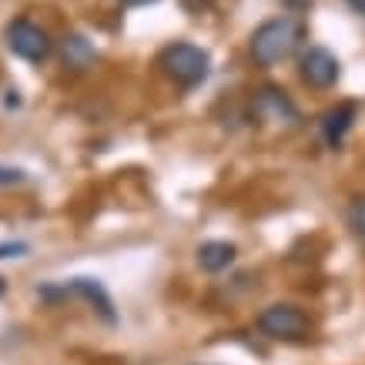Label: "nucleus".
<instances>
[{
    "label": "nucleus",
    "mask_w": 365,
    "mask_h": 365,
    "mask_svg": "<svg viewBox=\"0 0 365 365\" xmlns=\"http://www.w3.org/2000/svg\"><path fill=\"white\" fill-rule=\"evenodd\" d=\"M64 295H78V299H84L88 305H94V312H98L104 322L118 319V315H114L111 295L104 292V285H101L98 278H71V282L64 285Z\"/></svg>",
    "instance_id": "obj_7"
},
{
    "label": "nucleus",
    "mask_w": 365,
    "mask_h": 365,
    "mask_svg": "<svg viewBox=\"0 0 365 365\" xmlns=\"http://www.w3.org/2000/svg\"><path fill=\"white\" fill-rule=\"evenodd\" d=\"M299 74L302 81L315 91H329L342 78V64L329 47H305L299 57Z\"/></svg>",
    "instance_id": "obj_6"
},
{
    "label": "nucleus",
    "mask_w": 365,
    "mask_h": 365,
    "mask_svg": "<svg viewBox=\"0 0 365 365\" xmlns=\"http://www.w3.org/2000/svg\"><path fill=\"white\" fill-rule=\"evenodd\" d=\"M305 44V24L299 17H268L265 24H258L252 34V61L258 67H275L288 57L299 54V47Z\"/></svg>",
    "instance_id": "obj_1"
},
{
    "label": "nucleus",
    "mask_w": 365,
    "mask_h": 365,
    "mask_svg": "<svg viewBox=\"0 0 365 365\" xmlns=\"http://www.w3.org/2000/svg\"><path fill=\"white\" fill-rule=\"evenodd\" d=\"M21 181H24V171L0 165V188H11V185H21Z\"/></svg>",
    "instance_id": "obj_12"
},
{
    "label": "nucleus",
    "mask_w": 365,
    "mask_h": 365,
    "mask_svg": "<svg viewBox=\"0 0 365 365\" xmlns=\"http://www.w3.org/2000/svg\"><path fill=\"white\" fill-rule=\"evenodd\" d=\"M345 4H349V11L359 14V17L365 21V0H345Z\"/></svg>",
    "instance_id": "obj_13"
},
{
    "label": "nucleus",
    "mask_w": 365,
    "mask_h": 365,
    "mask_svg": "<svg viewBox=\"0 0 365 365\" xmlns=\"http://www.w3.org/2000/svg\"><path fill=\"white\" fill-rule=\"evenodd\" d=\"M124 7H148V4H158V0H121Z\"/></svg>",
    "instance_id": "obj_14"
},
{
    "label": "nucleus",
    "mask_w": 365,
    "mask_h": 365,
    "mask_svg": "<svg viewBox=\"0 0 365 365\" xmlns=\"http://www.w3.org/2000/svg\"><path fill=\"white\" fill-rule=\"evenodd\" d=\"M252 111H255V118H258V121L275 124V128H288V131L302 124L299 104L288 98V94H285L282 88H275V84H265V88L255 91Z\"/></svg>",
    "instance_id": "obj_5"
},
{
    "label": "nucleus",
    "mask_w": 365,
    "mask_h": 365,
    "mask_svg": "<svg viewBox=\"0 0 365 365\" xmlns=\"http://www.w3.org/2000/svg\"><path fill=\"white\" fill-rule=\"evenodd\" d=\"M355 114H359V108H355L352 101L335 104V108H329V111L322 114V138H325L329 148H339L345 141V134L352 131V124H355Z\"/></svg>",
    "instance_id": "obj_8"
},
{
    "label": "nucleus",
    "mask_w": 365,
    "mask_h": 365,
    "mask_svg": "<svg viewBox=\"0 0 365 365\" xmlns=\"http://www.w3.org/2000/svg\"><path fill=\"white\" fill-rule=\"evenodd\" d=\"M349 228H352L359 238H365V198H355L349 205Z\"/></svg>",
    "instance_id": "obj_11"
},
{
    "label": "nucleus",
    "mask_w": 365,
    "mask_h": 365,
    "mask_svg": "<svg viewBox=\"0 0 365 365\" xmlns=\"http://www.w3.org/2000/svg\"><path fill=\"white\" fill-rule=\"evenodd\" d=\"M61 57H64V64L71 67V71H88V67L98 61V51L91 47L88 37L67 34L64 41H61Z\"/></svg>",
    "instance_id": "obj_9"
},
{
    "label": "nucleus",
    "mask_w": 365,
    "mask_h": 365,
    "mask_svg": "<svg viewBox=\"0 0 365 365\" xmlns=\"http://www.w3.org/2000/svg\"><path fill=\"white\" fill-rule=\"evenodd\" d=\"M0 295H4V282H0Z\"/></svg>",
    "instance_id": "obj_15"
},
{
    "label": "nucleus",
    "mask_w": 365,
    "mask_h": 365,
    "mask_svg": "<svg viewBox=\"0 0 365 365\" xmlns=\"http://www.w3.org/2000/svg\"><path fill=\"white\" fill-rule=\"evenodd\" d=\"M4 41H7V47H11V54L21 57V61H27V64H44L47 57L54 54L51 34H47L41 24L27 21V17H17V21L7 24Z\"/></svg>",
    "instance_id": "obj_4"
},
{
    "label": "nucleus",
    "mask_w": 365,
    "mask_h": 365,
    "mask_svg": "<svg viewBox=\"0 0 365 365\" xmlns=\"http://www.w3.org/2000/svg\"><path fill=\"white\" fill-rule=\"evenodd\" d=\"M258 332L275 339V342H305L312 332V319L292 302H275V305L262 309Z\"/></svg>",
    "instance_id": "obj_3"
},
{
    "label": "nucleus",
    "mask_w": 365,
    "mask_h": 365,
    "mask_svg": "<svg viewBox=\"0 0 365 365\" xmlns=\"http://www.w3.org/2000/svg\"><path fill=\"white\" fill-rule=\"evenodd\" d=\"M158 67L165 71V78H171L181 88H195L208 78L211 71V57L205 47L188 44V41H178V44H168L158 57Z\"/></svg>",
    "instance_id": "obj_2"
},
{
    "label": "nucleus",
    "mask_w": 365,
    "mask_h": 365,
    "mask_svg": "<svg viewBox=\"0 0 365 365\" xmlns=\"http://www.w3.org/2000/svg\"><path fill=\"white\" fill-rule=\"evenodd\" d=\"M235 255H238V248L232 242H205L198 248V265L211 275H218V272L235 265Z\"/></svg>",
    "instance_id": "obj_10"
}]
</instances>
